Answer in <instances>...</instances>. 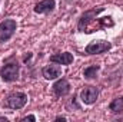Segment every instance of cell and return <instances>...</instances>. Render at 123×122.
Here are the masks:
<instances>
[{"mask_svg": "<svg viewBox=\"0 0 123 122\" xmlns=\"http://www.w3.org/2000/svg\"><path fill=\"white\" fill-rule=\"evenodd\" d=\"M105 10V7L99 6V7H93L90 10H86L79 22H77V30L82 33H92V32H97L99 29H105V27H113L115 22L112 20L110 16L107 17H102L99 19L97 14L102 13Z\"/></svg>", "mask_w": 123, "mask_h": 122, "instance_id": "cell-1", "label": "cell"}, {"mask_svg": "<svg viewBox=\"0 0 123 122\" xmlns=\"http://www.w3.org/2000/svg\"><path fill=\"white\" fill-rule=\"evenodd\" d=\"M27 103V95L25 92H12L6 96L3 105L4 108H9V109H22L25 108V105Z\"/></svg>", "mask_w": 123, "mask_h": 122, "instance_id": "cell-2", "label": "cell"}, {"mask_svg": "<svg viewBox=\"0 0 123 122\" xmlns=\"http://www.w3.org/2000/svg\"><path fill=\"white\" fill-rule=\"evenodd\" d=\"M20 75V65L16 62L6 63L0 68V78L3 82H14L19 79Z\"/></svg>", "mask_w": 123, "mask_h": 122, "instance_id": "cell-3", "label": "cell"}, {"mask_svg": "<svg viewBox=\"0 0 123 122\" xmlns=\"http://www.w3.org/2000/svg\"><path fill=\"white\" fill-rule=\"evenodd\" d=\"M16 29H17V23L14 19H4L0 23V42L4 43L10 40L16 33Z\"/></svg>", "mask_w": 123, "mask_h": 122, "instance_id": "cell-4", "label": "cell"}, {"mask_svg": "<svg viewBox=\"0 0 123 122\" xmlns=\"http://www.w3.org/2000/svg\"><path fill=\"white\" fill-rule=\"evenodd\" d=\"M112 49V43L107 40H94L85 47L86 55H102Z\"/></svg>", "mask_w": 123, "mask_h": 122, "instance_id": "cell-5", "label": "cell"}, {"mask_svg": "<svg viewBox=\"0 0 123 122\" xmlns=\"http://www.w3.org/2000/svg\"><path fill=\"white\" fill-rule=\"evenodd\" d=\"M99 98V89L96 86H85L80 91V101L85 105H93Z\"/></svg>", "mask_w": 123, "mask_h": 122, "instance_id": "cell-6", "label": "cell"}, {"mask_svg": "<svg viewBox=\"0 0 123 122\" xmlns=\"http://www.w3.org/2000/svg\"><path fill=\"white\" fill-rule=\"evenodd\" d=\"M52 89H53V93H55L56 98H63V96L69 95V92H70V83H69L67 79L60 78V79H57L53 83Z\"/></svg>", "mask_w": 123, "mask_h": 122, "instance_id": "cell-7", "label": "cell"}, {"mask_svg": "<svg viewBox=\"0 0 123 122\" xmlns=\"http://www.w3.org/2000/svg\"><path fill=\"white\" fill-rule=\"evenodd\" d=\"M42 75L46 81H55V79H59L62 76V68L55 63V65H47L42 69Z\"/></svg>", "mask_w": 123, "mask_h": 122, "instance_id": "cell-8", "label": "cell"}, {"mask_svg": "<svg viewBox=\"0 0 123 122\" xmlns=\"http://www.w3.org/2000/svg\"><path fill=\"white\" fill-rule=\"evenodd\" d=\"M56 7V1L55 0H42L34 6V13L39 14H49L55 10Z\"/></svg>", "mask_w": 123, "mask_h": 122, "instance_id": "cell-9", "label": "cell"}, {"mask_svg": "<svg viewBox=\"0 0 123 122\" xmlns=\"http://www.w3.org/2000/svg\"><path fill=\"white\" fill-rule=\"evenodd\" d=\"M73 55L70 52H62V53H56V55H52L50 56V62L52 63H57V65H64V66H69L73 63Z\"/></svg>", "mask_w": 123, "mask_h": 122, "instance_id": "cell-10", "label": "cell"}, {"mask_svg": "<svg viewBox=\"0 0 123 122\" xmlns=\"http://www.w3.org/2000/svg\"><path fill=\"white\" fill-rule=\"evenodd\" d=\"M109 111H112L113 114H123V96L115 98L109 103Z\"/></svg>", "mask_w": 123, "mask_h": 122, "instance_id": "cell-11", "label": "cell"}, {"mask_svg": "<svg viewBox=\"0 0 123 122\" xmlns=\"http://www.w3.org/2000/svg\"><path fill=\"white\" fill-rule=\"evenodd\" d=\"M99 70H100V66L99 65H90V66L85 68L83 78L85 79H94V78H97V72Z\"/></svg>", "mask_w": 123, "mask_h": 122, "instance_id": "cell-12", "label": "cell"}, {"mask_svg": "<svg viewBox=\"0 0 123 122\" xmlns=\"http://www.w3.org/2000/svg\"><path fill=\"white\" fill-rule=\"evenodd\" d=\"M20 121H22V122H25V121H31V122H34V121H36V116H34V115H27V116H23Z\"/></svg>", "mask_w": 123, "mask_h": 122, "instance_id": "cell-13", "label": "cell"}, {"mask_svg": "<svg viewBox=\"0 0 123 122\" xmlns=\"http://www.w3.org/2000/svg\"><path fill=\"white\" fill-rule=\"evenodd\" d=\"M55 121H67V118H66V116H56Z\"/></svg>", "mask_w": 123, "mask_h": 122, "instance_id": "cell-14", "label": "cell"}]
</instances>
